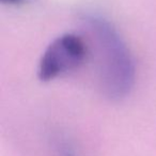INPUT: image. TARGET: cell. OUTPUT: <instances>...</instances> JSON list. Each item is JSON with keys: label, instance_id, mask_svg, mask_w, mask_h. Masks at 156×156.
Returning a JSON list of instances; mask_svg holds the SVG:
<instances>
[{"label": "cell", "instance_id": "obj_1", "mask_svg": "<svg viewBox=\"0 0 156 156\" xmlns=\"http://www.w3.org/2000/svg\"><path fill=\"white\" fill-rule=\"evenodd\" d=\"M83 25L97 51L98 82L103 96L119 102L131 94L136 82L133 55L116 28L97 14H86Z\"/></svg>", "mask_w": 156, "mask_h": 156}, {"label": "cell", "instance_id": "obj_2", "mask_svg": "<svg viewBox=\"0 0 156 156\" xmlns=\"http://www.w3.org/2000/svg\"><path fill=\"white\" fill-rule=\"evenodd\" d=\"M89 49L81 36L65 33L49 44L39 62L38 76L42 82H51L75 71L83 65Z\"/></svg>", "mask_w": 156, "mask_h": 156}, {"label": "cell", "instance_id": "obj_4", "mask_svg": "<svg viewBox=\"0 0 156 156\" xmlns=\"http://www.w3.org/2000/svg\"><path fill=\"white\" fill-rule=\"evenodd\" d=\"M3 3H8V4H17L21 3V2L25 1V0H1Z\"/></svg>", "mask_w": 156, "mask_h": 156}, {"label": "cell", "instance_id": "obj_3", "mask_svg": "<svg viewBox=\"0 0 156 156\" xmlns=\"http://www.w3.org/2000/svg\"><path fill=\"white\" fill-rule=\"evenodd\" d=\"M49 148L52 156H82L73 138L61 132H57L51 135Z\"/></svg>", "mask_w": 156, "mask_h": 156}]
</instances>
